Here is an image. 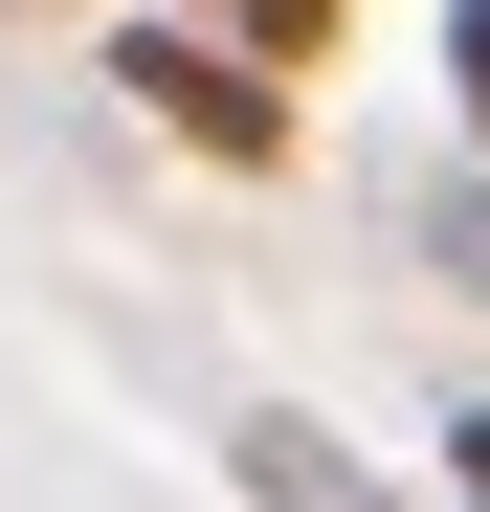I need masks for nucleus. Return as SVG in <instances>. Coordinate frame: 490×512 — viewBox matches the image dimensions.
Segmentation results:
<instances>
[{
  "label": "nucleus",
  "instance_id": "obj_1",
  "mask_svg": "<svg viewBox=\"0 0 490 512\" xmlns=\"http://www.w3.org/2000/svg\"><path fill=\"white\" fill-rule=\"evenodd\" d=\"M112 90L179 134V156H223V179H290V67L245 45V23H201V0H134V23H112Z\"/></svg>",
  "mask_w": 490,
  "mask_h": 512
},
{
  "label": "nucleus",
  "instance_id": "obj_2",
  "mask_svg": "<svg viewBox=\"0 0 490 512\" xmlns=\"http://www.w3.org/2000/svg\"><path fill=\"white\" fill-rule=\"evenodd\" d=\"M223 468H245V512H401V490H357V446H335L312 401H245V423H223Z\"/></svg>",
  "mask_w": 490,
  "mask_h": 512
},
{
  "label": "nucleus",
  "instance_id": "obj_3",
  "mask_svg": "<svg viewBox=\"0 0 490 512\" xmlns=\"http://www.w3.org/2000/svg\"><path fill=\"white\" fill-rule=\"evenodd\" d=\"M401 245H424V268L490 312V156H446V179H401Z\"/></svg>",
  "mask_w": 490,
  "mask_h": 512
},
{
  "label": "nucleus",
  "instance_id": "obj_4",
  "mask_svg": "<svg viewBox=\"0 0 490 512\" xmlns=\"http://www.w3.org/2000/svg\"><path fill=\"white\" fill-rule=\"evenodd\" d=\"M446 112H468V156H490V0H446Z\"/></svg>",
  "mask_w": 490,
  "mask_h": 512
},
{
  "label": "nucleus",
  "instance_id": "obj_5",
  "mask_svg": "<svg viewBox=\"0 0 490 512\" xmlns=\"http://www.w3.org/2000/svg\"><path fill=\"white\" fill-rule=\"evenodd\" d=\"M446 468H468V490H490V401H468V423H446Z\"/></svg>",
  "mask_w": 490,
  "mask_h": 512
},
{
  "label": "nucleus",
  "instance_id": "obj_6",
  "mask_svg": "<svg viewBox=\"0 0 490 512\" xmlns=\"http://www.w3.org/2000/svg\"><path fill=\"white\" fill-rule=\"evenodd\" d=\"M201 23H223V0H201Z\"/></svg>",
  "mask_w": 490,
  "mask_h": 512
},
{
  "label": "nucleus",
  "instance_id": "obj_7",
  "mask_svg": "<svg viewBox=\"0 0 490 512\" xmlns=\"http://www.w3.org/2000/svg\"><path fill=\"white\" fill-rule=\"evenodd\" d=\"M468 512H490V490H468Z\"/></svg>",
  "mask_w": 490,
  "mask_h": 512
}]
</instances>
